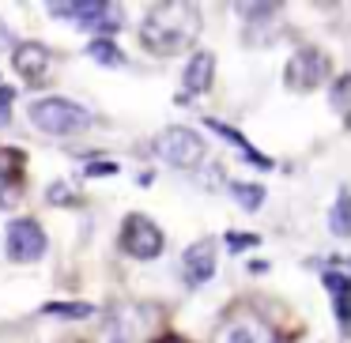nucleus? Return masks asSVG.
<instances>
[{"mask_svg":"<svg viewBox=\"0 0 351 343\" xmlns=\"http://www.w3.org/2000/svg\"><path fill=\"white\" fill-rule=\"evenodd\" d=\"M200 38V8L197 4H155L147 8L144 23H140V42L147 53L155 57H174L182 49H189Z\"/></svg>","mask_w":351,"mask_h":343,"instance_id":"nucleus-1","label":"nucleus"},{"mask_svg":"<svg viewBox=\"0 0 351 343\" xmlns=\"http://www.w3.org/2000/svg\"><path fill=\"white\" fill-rule=\"evenodd\" d=\"M27 117L46 136H72V132H84L95 121L91 110L72 102V99H38V102H31Z\"/></svg>","mask_w":351,"mask_h":343,"instance_id":"nucleus-2","label":"nucleus"},{"mask_svg":"<svg viewBox=\"0 0 351 343\" xmlns=\"http://www.w3.org/2000/svg\"><path fill=\"white\" fill-rule=\"evenodd\" d=\"M46 12L53 19H72L84 31H95L99 38L114 34L125 23L121 4H106V0H69V4H46Z\"/></svg>","mask_w":351,"mask_h":343,"instance_id":"nucleus-3","label":"nucleus"},{"mask_svg":"<svg viewBox=\"0 0 351 343\" xmlns=\"http://www.w3.org/2000/svg\"><path fill=\"white\" fill-rule=\"evenodd\" d=\"M152 151L159 155L162 162H170L174 170H193L200 159H204V140H200L193 129L170 125L167 132H159V136H155Z\"/></svg>","mask_w":351,"mask_h":343,"instance_id":"nucleus-4","label":"nucleus"},{"mask_svg":"<svg viewBox=\"0 0 351 343\" xmlns=\"http://www.w3.org/2000/svg\"><path fill=\"white\" fill-rule=\"evenodd\" d=\"M328 68H332V61H328L325 49L302 46V49H298V53L287 61V68H283V84H287L291 91H298V94L317 91V87L328 79Z\"/></svg>","mask_w":351,"mask_h":343,"instance_id":"nucleus-5","label":"nucleus"},{"mask_svg":"<svg viewBox=\"0 0 351 343\" xmlns=\"http://www.w3.org/2000/svg\"><path fill=\"white\" fill-rule=\"evenodd\" d=\"M121 253H129L132 260H155L162 253V230L155 227L147 215H129L121 227V238H117Z\"/></svg>","mask_w":351,"mask_h":343,"instance_id":"nucleus-6","label":"nucleus"},{"mask_svg":"<svg viewBox=\"0 0 351 343\" xmlns=\"http://www.w3.org/2000/svg\"><path fill=\"white\" fill-rule=\"evenodd\" d=\"M215 343H276L272 328L261 313H250V309H238L230 317L219 320L215 328Z\"/></svg>","mask_w":351,"mask_h":343,"instance_id":"nucleus-7","label":"nucleus"},{"mask_svg":"<svg viewBox=\"0 0 351 343\" xmlns=\"http://www.w3.org/2000/svg\"><path fill=\"white\" fill-rule=\"evenodd\" d=\"M4 245H8V257L19 260V264H34L46 253V230L34 219H12L8 234H4Z\"/></svg>","mask_w":351,"mask_h":343,"instance_id":"nucleus-8","label":"nucleus"},{"mask_svg":"<svg viewBox=\"0 0 351 343\" xmlns=\"http://www.w3.org/2000/svg\"><path fill=\"white\" fill-rule=\"evenodd\" d=\"M182 275H185L189 287H204V283L215 275V242L212 238H200V242H193L189 249H185Z\"/></svg>","mask_w":351,"mask_h":343,"instance_id":"nucleus-9","label":"nucleus"},{"mask_svg":"<svg viewBox=\"0 0 351 343\" xmlns=\"http://www.w3.org/2000/svg\"><path fill=\"white\" fill-rule=\"evenodd\" d=\"M23 151L16 147H0V207H12L23 192Z\"/></svg>","mask_w":351,"mask_h":343,"instance_id":"nucleus-10","label":"nucleus"},{"mask_svg":"<svg viewBox=\"0 0 351 343\" xmlns=\"http://www.w3.org/2000/svg\"><path fill=\"white\" fill-rule=\"evenodd\" d=\"M12 64H16V72L27 84H38L49 72V49L42 46V42H19L16 53H12Z\"/></svg>","mask_w":351,"mask_h":343,"instance_id":"nucleus-11","label":"nucleus"},{"mask_svg":"<svg viewBox=\"0 0 351 343\" xmlns=\"http://www.w3.org/2000/svg\"><path fill=\"white\" fill-rule=\"evenodd\" d=\"M212 79H215V57L208 53V49H197V53L189 57V64H185V76H182L185 94H204L208 87H212Z\"/></svg>","mask_w":351,"mask_h":343,"instance_id":"nucleus-12","label":"nucleus"},{"mask_svg":"<svg viewBox=\"0 0 351 343\" xmlns=\"http://www.w3.org/2000/svg\"><path fill=\"white\" fill-rule=\"evenodd\" d=\"M204 125H208V129H212V132H219L223 140H230V144H234L238 151L245 155V162H250V166H257V170H272V159H268V155H261L257 147H253V144H250V140H245V136H242V132H238V129H230V125L215 121V117H208Z\"/></svg>","mask_w":351,"mask_h":343,"instance_id":"nucleus-13","label":"nucleus"},{"mask_svg":"<svg viewBox=\"0 0 351 343\" xmlns=\"http://www.w3.org/2000/svg\"><path fill=\"white\" fill-rule=\"evenodd\" d=\"M321 283H325V290L332 294L336 320H340V328H343L348 325V275H343L340 268H328V272H321Z\"/></svg>","mask_w":351,"mask_h":343,"instance_id":"nucleus-14","label":"nucleus"},{"mask_svg":"<svg viewBox=\"0 0 351 343\" xmlns=\"http://www.w3.org/2000/svg\"><path fill=\"white\" fill-rule=\"evenodd\" d=\"M87 57L99 61L102 68H117V64H125V53L117 49V42H110V38H95L91 46H87Z\"/></svg>","mask_w":351,"mask_h":343,"instance_id":"nucleus-15","label":"nucleus"},{"mask_svg":"<svg viewBox=\"0 0 351 343\" xmlns=\"http://www.w3.org/2000/svg\"><path fill=\"white\" fill-rule=\"evenodd\" d=\"M227 189H230V196H234L245 212H257V207L265 204V189H261V185H253V181H230Z\"/></svg>","mask_w":351,"mask_h":343,"instance_id":"nucleus-16","label":"nucleus"},{"mask_svg":"<svg viewBox=\"0 0 351 343\" xmlns=\"http://www.w3.org/2000/svg\"><path fill=\"white\" fill-rule=\"evenodd\" d=\"M42 313H46V317H64V320H84L95 313V305H87V302H46Z\"/></svg>","mask_w":351,"mask_h":343,"instance_id":"nucleus-17","label":"nucleus"},{"mask_svg":"<svg viewBox=\"0 0 351 343\" xmlns=\"http://www.w3.org/2000/svg\"><path fill=\"white\" fill-rule=\"evenodd\" d=\"M348 192H340L336 196V207H332V234L336 238H348Z\"/></svg>","mask_w":351,"mask_h":343,"instance_id":"nucleus-18","label":"nucleus"},{"mask_svg":"<svg viewBox=\"0 0 351 343\" xmlns=\"http://www.w3.org/2000/svg\"><path fill=\"white\" fill-rule=\"evenodd\" d=\"M46 200H49V204H76V196H72V189H69L64 181H53V185H49V189H46Z\"/></svg>","mask_w":351,"mask_h":343,"instance_id":"nucleus-19","label":"nucleus"},{"mask_svg":"<svg viewBox=\"0 0 351 343\" xmlns=\"http://www.w3.org/2000/svg\"><path fill=\"white\" fill-rule=\"evenodd\" d=\"M12 99H16V91L12 87H0V129L12 121Z\"/></svg>","mask_w":351,"mask_h":343,"instance_id":"nucleus-20","label":"nucleus"},{"mask_svg":"<svg viewBox=\"0 0 351 343\" xmlns=\"http://www.w3.org/2000/svg\"><path fill=\"white\" fill-rule=\"evenodd\" d=\"M343 99H348V76H340L332 84V110H336V114H343V106H348Z\"/></svg>","mask_w":351,"mask_h":343,"instance_id":"nucleus-21","label":"nucleus"},{"mask_svg":"<svg viewBox=\"0 0 351 343\" xmlns=\"http://www.w3.org/2000/svg\"><path fill=\"white\" fill-rule=\"evenodd\" d=\"M84 174L87 177H102V174H117V162H110V159H95L91 166H84Z\"/></svg>","mask_w":351,"mask_h":343,"instance_id":"nucleus-22","label":"nucleus"},{"mask_svg":"<svg viewBox=\"0 0 351 343\" xmlns=\"http://www.w3.org/2000/svg\"><path fill=\"white\" fill-rule=\"evenodd\" d=\"M261 238L257 234H227V245H230V253H238V249H253Z\"/></svg>","mask_w":351,"mask_h":343,"instance_id":"nucleus-23","label":"nucleus"},{"mask_svg":"<svg viewBox=\"0 0 351 343\" xmlns=\"http://www.w3.org/2000/svg\"><path fill=\"white\" fill-rule=\"evenodd\" d=\"M159 343H185V340H159Z\"/></svg>","mask_w":351,"mask_h":343,"instance_id":"nucleus-24","label":"nucleus"}]
</instances>
